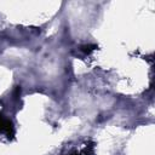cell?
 Listing matches in <instances>:
<instances>
[{"mask_svg":"<svg viewBox=\"0 0 155 155\" xmlns=\"http://www.w3.org/2000/svg\"><path fill=\"white\" fill-rule=\"evenodd\" d=\"M0 132L5 133L8 137H12L15 134V130H13V124L6 119L2 114H0Z\"/></svg>","mask_w":155,"mask_h":155,"instance_id":"obj_1","label":"cell"}]
</instances>
